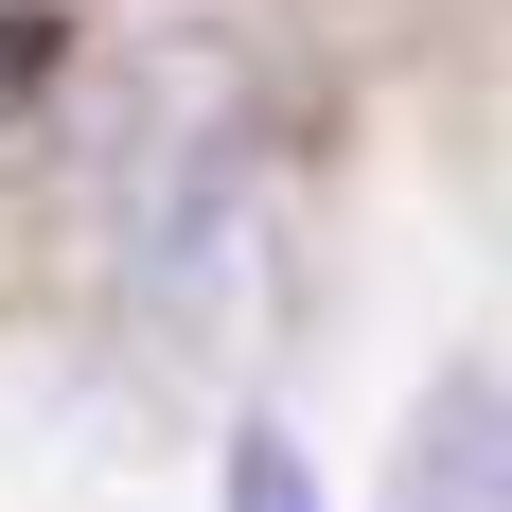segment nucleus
I'll return each instance as SVG.
<instances>
[{"mask_svg":"<svg viewBox=\"0 0 512 512\" xmlns=\"http://www.w3.org/2000/svg\"><path fill=\"white\" fill-rule=\"evenodd\" d=\"M230 512H336V495H318V460H301V424H230Z\"/></svg>","mask_w":512,"mask_h":512,"instance_id":"2","label":"nucleus"},{"mask_svg":"<svg viewBox=\"0 0 512 512\" xmlns=\"http://www.w3.org/2000/svg\"><path fill=\"white\" fill-rule=\"evenodd\" d=\"M53 89V36H36V0H0V159H18V124H36Z\"/></svg>","mask_w":512,"mask_h":512,"instance_id":"3","label":"nucleus"},{"mask_svg":"<svg viewBox=\"0 0 512 512\" xmlns=\"http://www.w3.org/2000/svg\"><path fill=\"white\" fill-rule=\"evenodd\" d=\"M371 512H512V354H460V371L407 389Z\"/></svg>","mask_w":512,"mask_h":512,"instance_id":"1","label":"nucleus"}]
</instances>
